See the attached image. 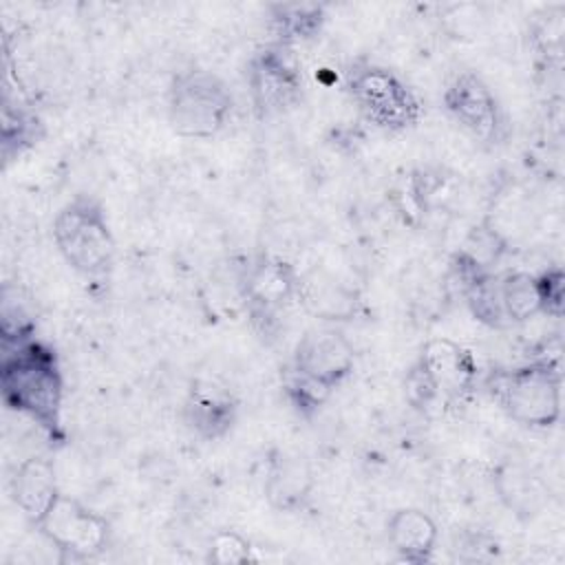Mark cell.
<instances>
[{"mask_svg": "<svg viewBox=\"0 0 565 565\" xmlns=\"http://www.w3.org/2000/svg\"><path fill=\"white\" fill-rule=\"evenodd\" d=\"M2 351L0 386L4 404L31 417L51 437H62L64 380L55 351L38 340Z\"/></svg>", "mask_w": 565, "mask_h": 565, "instance_id": "cell-1", "label": "cell"}, {"mask_svg": "<svg viewBox=\"0 0 565 565\" xmlns=\"http://www.w3.org/2000/svg\"><path fill=\"white\" fill-rule=\"evenodd\" d=\"M486 386L516 424L550 428L561 419V371L547 360L497 369L488 375Z\"/></svg>", "mask_w": 565, "mask_h": 565, "instance_id": "cell-2", "label": "cell"}, {"mask_svg": "<svg viewBox=\"0 0 565 565\" xmlns=\"http://www.w3.org/2000/svg\"><path fill=\"white\" fill-rule=\"evenodd\" d=\"M232 106L234 99L225 82L203 68L177 73L168 88V121L179 137L210 139L218 135Z\"/></svg>", "mask_w": 565, "mask_h": 565, "instance_id": "cell-3", "label": "cell"}, {"mask_svg": "<svg viewBox=\"0 0 565 565\" xmlns=\"http://www.w3.org/2000/svg\"><path fill=\"white\" fill-rule=\"evenodd\" d=\"M53 238L62 258L86 278H102L115 260V238L99 203L77 196L53 221Z\"/></svg>", "mask_w": 565, "mask_h": 565, "instance_id": "cell-4", "label": "cell"}, {"mask_svg": "<svg viewBox=\"0 0 565 565\" xmlns=\"http://www.w3.org/2000/svg\"><path fill=\"white\" fill-rule=\"evenodd\" d=\"M347 88L362 115L384 130H408L422 117L413 90L384 66L355 64L347 75Z\"/></svg>", "mask_w": 565, "mask_h": 565, "instance_id": "cell-5", "label": "cell"}, {"mask_svg": "<svg viewBox=\"0 0 565 565\" xmlns=\"http://www.w3.org/2000/svg\"><path fill=\"white\" fill-rule=\"evenodd\" d=\"M247 86L258 117H274L289 110L302 90L300 64L285 44L260 46L247 64Z\"/></svg>", "mask_w": 565, "mask_h": 565, "instance_id": "cell-6", "label": "cell"}, {"mask_svg": "<svg viewBox=\"0 0 565 565\" xmlns=\"http://www.w3.org/2000/svg\"><path fill=\"white\" fill-rule=\"evenodd\" d=\"M38 530L62 554V561L93 558L108 541V521L64 494L49 508Z\"/></svg>", "mask_w": 565, "mask_h": 565, "instance_id": "cell-7", "label": "cell"}, {"mask_svg": "<svg viewBox=\"0 0 565 565\" xmlns=\"http://www.w3.org/2000/svg\"><path fill=\"white\" fill-rule=\"evenodd\" d=\"M355 353L347 335L331 327L309 329L298 340L289 371L300 380L331 393L353 371Z\"/></svg>", "mask_w": 565, "mask_h": 565, "instance_id": "cell-8", "label": "cell"}, {"mask_svg": "<svg viewBox=\"0 0 565 565\" xmlns=\"http://www.w3.org/2000/svg\"><path fill=\"white\" fill-rule=\"evenodd\" d=\"M446 110L452 115V119L466 128L475 139L481 141H497L501 132V110L492 95V90L486 86V82L463 71L459 73L444 93Z\"/></svg>", "mask_w": 565, "mask_h": 565, "instance_id": "cell-9", "label": "cell"}, {"mask_svg": "<svg viewBox=\"0 0 565 565\" xmlns=\"http://www.w3.org/2000/svg\"><path fill=\"white\" fill-rule=\"evenodd\" d=\"M298 278L300 276L294 271V267L278 258H260L247 269L245 296L252 307L254 320L263 322L265 331L276 309L296 298Z\"/></svg>", "mask_w": 565, "mask_h": 565, "instance_id": "cell-10", "label": "cell"}, {"mask_svg": "<svg viewBox=\"0 0 565 565\" xmlns=\"http://www.w3.org/2000/svg\"><path fill=\"white\" fill-rule=\"evenodd\" d=\"M265 499L278 512L300 510L313 490L311 463L294 452H278L265 477Z\"/></svg>", "mask_w": 565, "mask_h": 565, "instance_id": "cell-11", "label": "cell"}, {"mask_svg": "<svg viewBox=\"0 0 565 565\" xmlns=\"http://www.w3.org/2000/svg\"><path fill=\"white\" fill-rule=\"evenodd\" d=\"M298 302L320 320H349L355 316L358 296L324 269H311L298 278Z\"/></svg>", "mask_w": 565, "mask_h": 565, "instance_id": "cell-12", "label": "cell"}, {"mask_svg": "<svg viewBox=\"0 0 565 565\" xmlns=\"http://www.w3.org/2000/svg\"><path fill=\"white\" fill-rule=\"evenodd\" d=\"M183 417L199 437L218 439L236 419V402L225 388L212 382H196L188 393Z\"/></svg>", "mask_w": 565, "mask_h": 565, "instance_id": "cell-13", "label": "cell"}, {"mask_svg": "<svg viewBox=\"0 0 565 565\" xmlns=\"http://www.w3.org/2000/svg\"><path fill=\"white\" fill-rule=\"evenodd\" d=\"M11 494L22 514L38 527V523L60 497L53 463L46 457L24 459L13 475Z\"/></svg>", "mask_w": 565, "mask_h": 565, "instance_id": "cell-14", "label": "cell"}, {"mask_svg": "<svg viewBox=\"0 0 565 565\" xmlns=\"http://www.w3.org/2000/svg\"><path fill=\"white\" fill-rule=\"evenodd\" d=\"M417 362L428 373L437 395H459L470 386L475 375V362L470 353L446 338L430 340Z\"/></svg>", "mask_w": 565, "mask_h": 565, "instance_id": "cell-15", "label": "cell"}, {"mask_svg": "<svg viewBox=\"0 0 565 565\" xmlns=\"http://www.w3.org/2000/svg\"><path fill=\"white\" fill-rule=\"evenodd\" d=\"M393 550L408 563L430 561L437 543V523L419 508L395 510L386 523Z\"/></svg>", "mask_w": 565, "mask_h": 565, "instance_id": "cell-16", "label": "cell"}, {"mask_svg": "<svg viewBox=\"0 0 565 565\" xmlns=\"http://www.w3.org/2000/svg\"><path fill=\"white\" fill-rule=\"evenodd\" d=\"M276 42L291 46L320 33L324 24V7L318 2H280L269 7Z\"/></svg>", "mask_w": 565, "mask_h": 565, "instance_id": "cell-17", "label": "cell"}, {"mask_svg": "<svg viewBox=\"0 0 565 565\" xmlns=\"http://www.w3.org/2000/svg\"><path fill=\"white\" fill-rule=\"evenodd\" d=\"M499 296L508 322H525L536 313H543L539 276L527 271H510L499 278Z\"/></svg>", "mask_w": 565, "mask_h": 565, "instance_id": "cell-18", "label": "cell"}, {"mask_svg": "<svg viewBox=\"0 0 565 565\" xmlns=\"http://www.w3.org/2000/svg\"><path fill=\"white\" fill-rule=\"evenodd\" d=\"M497 490L501 501L516 514H536L547 499L543 483L516 466H508L499 472Z\"/></svg>", "mask_w": 565, "mask_h": 565, "instance_id": "cell-19", "label": "cell"}, {"mask_svg": "<svg viewBox=\"0 0 565 565\" xmlns=\"http://www.w3.org/2000/svg\"><path fill=\"white\" fill-rule=\"evenodd\" d=\"M33 329H35V324H33L29 311L18 300V289H13L11 285H4V289H2V309H0L2 349L33 340L31 338Z\"/></svg>", "mask_w": 565, "mask_h": 565, "instance_id": "cell-20", "label": "cell"}, {"mask_svg": "<svg viewBox=\"0 0 565 565\" xmlns=\"http://www.w3.org/2000/svg\"><path fill=\"white\" fill-rule=\"evenodd\" d=\"M207 561L218 565H243L252 561V545L243 534L234 530H221L210 539Z\"/></svg>", "mask_w": 565, "mask_h": 565, "instance_id": "cell-21", "label": "cell"}, {"mask_svg": "<svg viewBox=\"0 0 565 565\" xmlns=\"http://www.w3.org/2000/svg\"><path fill=\"white\" fill-rule=\"evenodd\" d=\"M38 128H40V121L35 119V115L22 110V108H15L11 110L9 104H4V110H2V146H4V154L9 152V146L15 141L18 143V150L22 146H29L38 139Z\"/></svg>", "mask_w": 565, "mask_h": 565, "instance_id": "cell-22", "label": "cell"}, {"mask_svg": "<svg viewBox=\"0 0 565 565\" xmlns=\"http://www.w3.org/2000/svg\"><path fill=\"white\" fill-rule=\"evenodd\" d=\"M539 289H541V302L543 313L561 318L563 313V271L558 267L545 271L539 276Z\"/></svg>", "mask_w": 565, "mask_h": 565, "instance_id": "cell-23", "label": "cell"}]
</instances>
